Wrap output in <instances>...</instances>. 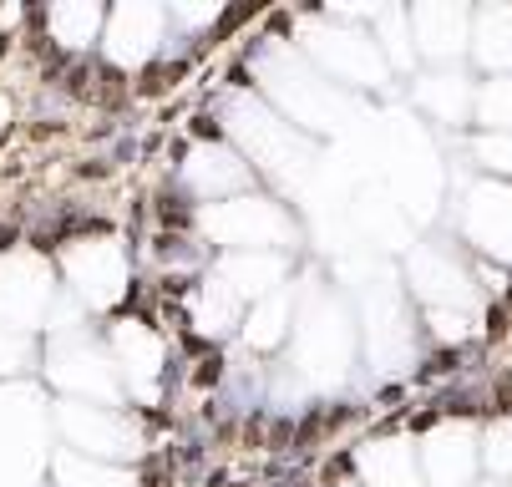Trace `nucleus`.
Listing matches in <instances>:
<instances>
[{"instance_id": "nucleus-1", "label": "nucleus", "mask_w": 512, "mask_h": 487, "mask_svg": "<svg viewBox=\"0 0 512 487\" xmlns=\"http://www.w3.org/2000/svg\"><path fill=\"white\" fill-rule=\"evenodd\" d=\"M254 77L264 82V92L279 102V117L295 122L305 137H325V132H340L350 127L355 117V97L330 82L320 66L295 51L289 41H264L259 56H254Z\"/></svg>"}, {"instance_id": "nucleus-2", "label": "nucleus", "mask_w": 512, "mask_h": 487, "mask_svg": "<svg viewBox=\"0 0 512 487\" xmlns=\"http://www.w3.org/2000/svg\"><path fill=\"white\" fill-rule=\"evenodd\" d=\"M289 371L305 386H340L345 371L355 366V320L345 310V300L335 290H325L320 280L305 285L295 295V335H289Z\"/></svg>"}, {"instance_id": "nucleus-3", "label": "nucleus", "mask_w": 512, "mask_h": 487, "mask_svg": "<svg viewBox=\"0 0 512 487\" xmlns=\"http://www.w3.org/2000/svg\"><path fill=\"white\" fill-rule=\"evenodd\" d=\"M224 127L239 143V158L249 168L269 173L274 183L295 188V183H305L315 173V143L295 122H284L279 107H269L264 97H254V92L224 97Z\"/></svg>"}, {"instance_id": "nucleus-4", "label": "nucleus", "mask_w": 512, "mask_h": 487, "mask_svg": "<svg viewBox=\"0 0 512 487\" xmlns=\"http://www.w3.org/2000/svg\"><path fill=\"white\" fill-rule=\"evenodd\" d=\"M295 36L305 46V56L320 66L330 82H340L345 92H365V87H386L391 82V61L381 56L371 26H355L335 11L325 16H300L295 21Z\"/></svg>"}, {"instance_id": "nucleus-5", "label": "nucleus", "mask_w": 512, "mask_h": 487, "mask_svg": "<svg viewBox=\"0 0 512 487\" xmlns=\"http://www.w3.org/2000/svg\"><path fill=\"white\" fill-rule=\"evenodd\" d=\"M198 229L224 254H279L295 244V214L264 193H239L224 203H208L198 214Z\"/></svg>"}, {"instance_id": "nucleus-6", "label": "nucleus", "mask_w": 512, "mask_h": 487, "mask_svg": "<svg viewBox=\"0 0 512 487\" xmlns=\"http://www.w3.org/2000/svg\"><path fill=\"white\" fill-rule=\"evenodd\" d=\"M406 295L421 305V315L431 310H457V315H472L477 305V280L472 269L462 264L457 244L447 239H426L406 254Z\"/></svg>"}, {"instance_id": "nucleus-7", "label": "nucleus", "mask_w": 512, "mask_h": 487, "mask_svg": "<svg viewBox=\"0 0 512 487\" xmlns=\"http://www.w3.org/2000/svg\"><path fill=\"white\" fill-rule=\"evenodd\" d=\"M365 351H371V361L386 376L416 361V325H411L406 295L391 274H381V280L371 274L365 280Z\"/></svg>"}, {"instance_id": "nucleus-8", "label": "nucleus", "mask_w": 512, "mask_h": 487, "mask_svg": "<svg viewBox=\"0 0 512 487\" xmlns=\"http://www.w3.org/2000/svg\"><path fill=\"white\" fill-rule=\"evenodd\" d=\"M56 427L66 432L71 452L77 457H92V462H122V457H137V427L117 406H102V401H61L56 406Z\"/></svg>"}, {"instance_id": "nucleus-9", "label": "nucleus", "mask_w": 512, "mask_h": 487, "mask_svg": "<svg viewBox=\"0 0 512 487\" xmlns=\"http://www.w3.org/2000/svg\"><path fill=\"white\" fill-rule=\"evenodd\" d=\"M457 234L482 259L512 264V183L482 178L457 203Z\"/></svg>"}, {"instance_id": "nucleus-10", "label": "nucleus", "mask_w": 512, "mask_h": 487, "mask_svg": "<svg viewBox=\"0 0 512 487\" xmlns=\"http://www.w3.org/2000/svg\"><path fill=\"white\" fill-rule=\"evenodd\" d=\"M66 280L82 305L107 310L127 295V254L112 239H82L66 249Z\"/></svg>"}, {"instance_id": "nucleus-11", "label": "nucleus", "mask_w": 512, "mask_h": 487, "mask_svg": "<svg viewBox=\"0 0 512 487\" xmlns=\"http://www.w3.org/2000/svg\"><path fill=\"white\" fill-rule=\"evenodd\" d=\"M411 41L416 56L431 66H457L472 51V11L457 0H416L411 6Z\"/></svg>"}, {"instance_id": "nucleus-12", "label": "nucleus", "mask_w": 512, "mask_h": 487, "mask_svg": "<svg viewBox=\"0 0 512 487\" xmlns=\"http://www.w3.org/2000/svg\"><path fill=\"white\" fill-rule=\"evenodd\" d=\"M416 457H421V472L431 487H472V477L482 467V437L472 422H442L436 432L421 437Z\"/></svg>"}, {"instance_id": "nucleus-13", "label": "nucleus", "mask_w": 512, "mask_h": 487, "mask_svg": "<svg viewBox=\"0 0 512 487\" xmlns=\"http://www.w3.org/2000/svg\"><path fill=\"white\" fill-rule=\"evenodd\" d=\"M112 361H117V376L127 381V391L137 401H158L163 391V376H168V351H163V340L153 335V325H142V320H117L112 330Z\"/></svg>"}, {"instance_id": "nucleus-14", "label": "nucleus", "mask_w": 512, "mask_h": 487, "mask_svg": "<svg viewBox=\"0 0 512 487\" xmlns=\"http://www.w3.org/2000/svg\"><path fill=\"white\" fill-rule=\"evenodd\" d=\"M51 376H56L71 396H97L102 406H112L117 391H122L117 361H112L107 351H97L92 340H66L61 351L51 356Z\"/></svg>"}, {"instance_id": "nucleus-15", "label": "nucleus", "mask_w": 512, "mask_h": 487, "mask_svg": "<svg viewBox=\"0 0 512 487\" xmlns=\"http://www.w3.org/2000/svg\"><path fill=\"white\" fill-rule=\"evenodd\" d=\"M411 102L426 122H442V127H462L467 117H477V87L462 66H431L426 77L411 82Z\"/></svg>"}, {"instance_id": "nucleus-16", "label": "nucleus", "mask_w": 512, "mask_h": 487, "mask_svg": "<svg viewBox=\"0 0 512 487\" xmlns=\"http://www.w3.org/2000/svg\"><path fill=\"white\" fill-rule=\"evenodd\" d=\"M51 295H56V285L36 259H6L0 264V320H6V330L36 325L46 315Z\"/></svg>"}, {"instance_id": "nucleus-17", "label": "nucleus", "mask_w": 512, "mask_h": 487, "mask_svg": "<svg viewBox=\"0 0 512 487\" xmlns=\"http://www.w3.org/2000/svg\"><path fill=\"white\" fill-rule=\"evenodd\" d=\"M163 31H168V11L163 6H142V0L117 6L107 16V56L117 66H142L163 46Z\"/></svg>"}, {"instance_id": "nucleus-18", "label": "nucleus", "mask_w": 512, "mask_h": 487, "mask_svg": "<svg viewBox=\"0 0 512 487\" xmlns=\"http://www.w3.org/2000/svg\"><path fill=\"white\" fill-rule=\"evenodd\" d=\"M249 178H254V168H249L234 148H224V143H198V148L188 153V163H183V183H188L193 198H203V203L239 198V188H249Z\"/></svg>"}, {"instance_id": "nucleus-19", "label": "nucleus", "mask_w": 512, "mask_h": 487, "mask_svg": "<svg viewBox=\"0 0 512 487\" xmlns=\"http://www.w3.org/2000/svg\"><path fill=\"white\" fill-rule=\"evenodd\" d=\"M244 315H249V305L224 285V274L218 269H208L203 280L188 290V320H193V330L198 335H229L234 325H244Z\"/></svg>"}, {"instance_id": "nucleus-20", "label": "nucleus", "mask_w": 512, "mask_h": 487, "mask_svg": "<svg viewBox=\"0 0 512 487\" xmlns=\"http://www.w3.org/2000/svg\"><path fill=\"white\" fill-rule=\"evenodd\" d=\"M355 467L365 487H431L411 442H371V447H360Z\"/></svg>"}, {"instance_id": "nucleus-21", "label": "nucleus", "mask_w": 512, "mask_h": 487, "mask_svg": "<svg viewBox=\"0 0 512 487\" xmlns=\"http://www.w3.org/2000/svg\"><path fill=\"white\" fill-rule=\"evenodd\" d=\"M472 56L492 77H512V6L472 11Z\"/></svg>"}, {"instance_id": "nucleus-22", "label": "nucleus", "mask_w": 512, "mask_h": 487, "mask_svg": "<svg viewBox=\"0 0 512 487\" xmlns=\"http://www.w3.org/2000/svg\"><path fill=\"white\" fill-rule=\"evenodd\" d=\"M289 335H295V290H274L264 295L259 305H249L244 315V340L254 345V351H274V345H284Z\"/></svg>"}, {"instance_id": "nucleus-23", "label": "nucleus", "mask_w": 512, "mask_h": 487, "mask_svg": "<svg viewBox=\"0 0 512 487\" xmlns=\"http://www.w3.org/2000/svg\"><path fill=\"white\" fill-rule=\"evenodd\" d=\"M371 36H376L381 56L396 66V72H411V66H416L411 11H401V6H381V11H371Z\"/></svg>"}, {"instance_id": "nucleus-24", "label": "nucleus", "mask_w": 512, "mask_h": 487, "mask_svg": "<svg viewBox=\"0 0 512 487\" xmlns=\"http://www.w3.org/2000/svg\"><path fill=\"white\" fill-rule=\"evenodd\" d=\"M56 477L61 487H137V477L117 462H92V457H77V452H61L56 457Z\"/></svg>"}, {"instance_id": "nucleus-25", "label": "nucleus", "mask_w": 512, "mask_h": 487, "mask_svg": "<svg viewBox=\"0 0 512 487\" xmlns=\"http://www.w3.org/2000/svg\"><path fill=\"white\" fill-rule=\"evenodd\" d=\"M102 6H51L46 11V26H51V36L61 41V46H71V51H82V46H92L97 36H102Z\"/></svg>"}, {"instance_id": "nucleus-26", "label": "nucleus", "mask_w": 512, "mask_h": 487, "mask_svg": "<svg viewBox=\"0 0 512 487\" xmlns=\"http://www.w3.org/2000/svg\"><path fill=\"white\" fill-rule=\"evenodd\" d=\"M477 122L482 132H512V77H492L477 87Z\"/></svg>"}, {"instance_id": "nucleus-27", "label": "nucleus", "mask_w": 512, "mask_h": 487, "mask_svg": "<svg viewBox=\"0 0 512 487\" xmlns=\"http://www.w3.org/2000/svg\"><path fill=\"white\" fill-rule=\"evenodd\" d=\"M472 158L497 183H512V132H477L472 137Z\"/></svg>"}, {"instance_id": "nucleus-28", "label": "nucleus", "mask_w": 512, "mask_h": 487, "mask_svg": "<svg viewBox=\"0 0 512 487\" xmlns=\"http://www.w3.org/2000/svg\"><path fill=\"white\" fill-rule=\"evenodd\" d=\"M482 467L497 477V482H512V416L497 422L487 437H482Z\"/></svg>"}, {"instance_id": "nucleus-29", "label": "nucleus", "mask_w": 512, "mask_h": 487, "mask_svg": "<svg viewBox=\"0 0 512 487\" xmlns=\"http://www.w3.org/2000/svg\"><path fill=\"white\" fill-rule=\"evenodd\" d=\"M168 21L183 26V31H198V26H213L218 21V6H173Z\"/></svg>"}, {"instance_id": "nucleus-30", "label": "nucleus", "mask_w": 512, "mask_h": 487, "mask_svg": "<svg viewBox=\"0 0 512 487\" xmlns=\"http://www.w3.org/2000/svg\"><path fill=\"white\" fill-rule=\"evenodd\" d=\"M26 356H31V351H26V340H21V335H11L6 325H0V371H21V366H26Z\"/></svg>"}, {"instance_id": "nucleus-31", "label": "nucleus", "mask_w": 512, "mask_h": 487, "mask_svg": "<svg viewBox=\"0 0 512 487\" xmlns=\"http://www.w3.org/2000/svg\"><path fill=\"white\" fill-rule=\"evenodd\" d=\"M472 487H507V482H472Z\"/></svg>"}]
</instances>
